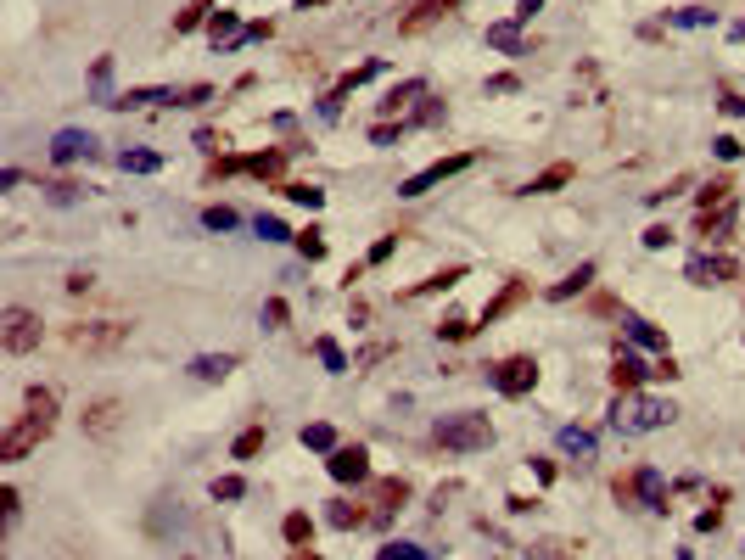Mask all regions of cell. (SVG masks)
I'll return each instance as SVG.
<instances>
[{"label":"cell","mask_w":745,"mask_h":560,"mask_svg":"<svg viewBox=\"0 0 745 560\" xmlns=\"http://www.w3.org/2000/svg\"><path fill=\"white\" fill-rule=\"evenodd\" d=\"M57 432V387H29L23 392V415L0 432V460H23L45 437Z\"/></svg>","instance_id":"1"},{"label":"cell","mask_w":745,"mask_h":560,"mask_svg":"<svg viewBox=\"0 0 745 560\" xmlns=\"http://www.w3.org/2000/svg\"><path fill=\"white\" fill-rule=\"evenodd\" d=\"M678 409L667 398H650V392H617V404H611V426L628 437L639 432H661V426H673Z\"/></svg>","instance_id":"2"},{"label":"cell","mask_w":745,"mask_h":560,"mask_svg":"<svg viewBox=\"0 0 745 560\" xmlns=\"http://www.w3.org/2000/svg\"><path fill=\"white\" fill-rule=\"evenodd\" d=\"M213 101V84H135V90H118L113 107H202Z\"/></svg>","instance_id":"3"},{"label":"cell","mask_w":745,"mask_h":560,"mask_svg":"<svg viewBox=\"0 0 745 560\" xmlns=\"http://www.w3.org/2000/svg\"><path fill=\"white\" fill-rule=\"evenodd\" d=\"M432 437L449 448V454H477V448L493 443V426H488V415H471V409H465V415H443V420H437Z\"/></svg>","instance_id":"4"},{"label":"cell","mask_w":745,"mask_h":560,"mask_svg":"<svg viewBox=\"0 0 745 560\" xmlns=\"http://www.w3.org/2000/svg\"><path fill=\"white\" fill-rule=\"evenodd\" d=\"M62 342L73 353H113L129 342V325L124 320H73V325H62Z\"/></svg>","instance_id":"5"},{"label":"cell","mask_w":745,"mask_h":560,"mask_svg":"<svg viewBox=\"0 0 745 560\" xmlns=\"http://www.w3.org/2000/svg\"><path fill=\"white\" fill-rule=\"evenodd\" d=\"M667 499H673V488L661 482L656 465H639V471L617 476V504H645V510H667Z\"/></svg>","instance_id":"6"},{"label":"cell","mask_w":745,"mask_h":560,"mask_svg":"<svg viewBox=\"0 0 745 560\" xmlns=\"http://www.w3.org/2000/svg\"><path fill=\"white\" fill-rule=\"evenodd\" d=\"M286 157H292V146H269V152H247V157H219V163L208 168L213 180H230V174H258V180H281Z\"/></svg>","instance_id":"7"},{"label":"cell","mask_w":745,"mask_h":560,"mask_svg":"<svg viewBox=\"0 0 745 560\" xmlns=\"http://www.w3.org/2000/svg\"><path fill=\"white\" fill-rule=\"evenodd\" d=\"M40 336H45V325H40V314H34V308L12 303L6 314H0V348H6V353L40 348Z\"/></svg>","instance_id":"8"},{"label":"cell","mask_w":745,"mask_h":560,"mask_svg":"<svg viewBox=\"0 0 745 560\" xmlns=\"http://www.w3.org/2000/svg\"><path fill=\"white\" fill-rule=\"evenodd\" d=\"M477 163V157L471 152H454V157H437V163H426L421 174H409L404 185H398V196H404V202H415V196H426V191H437V185L443 180H454V174H465V168Z\"/></svg>","instance_id":"9"},{"label":"cell","mask_w":745,"mask_h":560,"mask_svg":"<svg viewBox=\"0 0 745 560\" xmlns=\"http://www.w3.org/2000/svg\"><path fill=\"white\" fill-rule=\"evenodd\" d=\"M488 376H493V387L505 392V398H521V392L538 387V359H533V353H510V359L493 364Z\"/></svg>","instance_id":"10"},{"label":"cell","mask_w":745,"mask_h":560,"mask_svg":"<svg viewBox=\"0 0 745 560\" xmlns=\"http://www.w3.org/2000/svg\"><path fill=\"white\" fill-rule=\"evenodd\" d=\"M404 504H409V482H404V476H381L376 488H370V499H365L370 527H387V521L404 510Z\"/></svg>","instance_id":"11"},{"label":"cell","mask_w":745,"mask_h":560,"mask_svg":"<svg viewBox=\"0 0 745 560\" xmlns=\"http://www.w3.org/2000/svg\"><path fill=\"white\" fill-rule=\"evenodd\" d=\"M325 471H331V482H370V454L359 443H342L325 454Z\"/></svg>","instance_id":"12"},{"label":"cell","mask_w":745,"mask_h":560,"mask_svg":"<svg viewBox=\"0 0 745 560\" xmlns=\"http://www.w3.org/2000/svg\"><path fill=\"white\" fill-rule=\"evenodd\" d=\"M454 6H460V0H415V6L398 17V34H404V40H415V34H426L432 23H443Z\"/></svg>","instance_id":"13"},{"label":"cell","mask_w":745,"mask_h":560,"mask_svg":"<svg viewBox=\"0 0 745 560\" xmlns=\"http://www.w3.org/2000/svg\"><path fill=\"white\" fill-rule=\"evenodd\" d=\"M650 376H656V364H645L633 348H617V359H611V387H617V392H639Z\"/></svg>","instance_id":"14"},{"label":"cell","mask_w":745,"mask_h":560,"mask_svg":"<svg viewBox=\"0 0 745 560\" xmlns=\"http://www.w3.org/2000/svg\"><path fill=\"white\" fill-rule=\"evenodd\" d=\"M79 157H96V135H90V129H57V140H51V163H79Z\"/></svg>","instance_id":"15"},{"label":"cell","mask_w":745,"mask_h":560,"mask_svg":"<svg viewBox=\"0 0 745 560\" xmlns=\"http://www.w3.org/2000/svg\"><path fill=\"white\" fill-rule=\"evenodd\" d=\"M745 269L734 264V258H712V252H706V258H689V269H684V280L689 286H717V280H740Z\"/></svg>","instance_id":"16"},{"label":"cell","mask_w":745,"mask_h":560,"mask_svg":"<svg viewBox=\"0 0 745 560\" xmlns=\"http://www.w3.org/2000/svg\"><path fill=\"white\" fill-rule=\"evenodd\" d=\"M118 420H124V404H118V398H96V404H85V437L107 443V437L118 432Z\"/></svg>","instance_id":"17"},{"label":"cell","mask_w":745,"mask_h":560,"mask_svg":"<svg viewBox=\"0 0 745 560\" xmlns=\"http://www.w3.org/2000/svg\"><path fill=\"white\" fill-rule=\"evenodd\" d=\"M734 219H740V202H729V208H712V213H701V219H695V236H706V241H729Z\"/></svg>","instance_id":"18"},{"label":"cell","mask_w":745,"mask_h":560,"mask_svg":"<svg viewBox=\"0 0 745 560\" xmlns=\"http://www.w3.org/2000/svg\"><path fill=\"white\" fill-rule=\"evenodd\" d=\"M527 303V280H505V292L493 297L488 308H482V325H493V320H505L510 308H521Z\"/></svg>","instance_id":"19"},{"label":"cell","mask_w":745,"mask_h":560,"mask_svg":"<svg viewBox=\"0 0 745 560\" xmlns=\"http://www.w3.org/2000/svg\"><path fill=\"white\" fill-rule=\"evenodd\" d=\"M230 370H236V353H197L191 359V376L197 381H225Z\"/></svg>","instance_id":"20"},{"label":"cell","mask_w":745,"mask_h":560,"mask_svg":"<svg viewBox=\"0 0 745 560\" xmlns=\"http://www.w3.org/2000/svg\"><path fill=\"white\" fill-rule=\"evenodd\" d=\"M622 331H628V342H633V348L667 353V336H661V331H656V325H650V320H639V314H628V320H622Z\"/></svg>","instance_id":"21"},{"label":"cell","mask_w":745,"mask_h":560,"mask_svg":"<svg viewBox=\"0 0 745 560\" xmlns=\"http://www.w3.org/2000/svg\"><path fill=\"white\" fill-rule=\"evenodd\" d=\"M572 174H577L572 163H549L544 174H533V185H527V196H555V191H561V185H572Z\"/></svg>","instance_id":"22"},{"label":"cell","mask_w":745,"mask_h":560,"mask_svg":"<svg viewBox=\"0 0 745 560\" xmlns=\"http://www.w3.org/2000/svg\"><path fill=\"white\" fill-rule=\"evenodd\" d=\"M488 45H493V51H505V56H527V40H521L516 17H510V23H493L488 28Z\"/></svg>","instance_id":"23"},{"label":"cell","mask_w":745,"mask_h":560,"mask_svg":"<svg viewBox=\"0 0 745 560\" xmlns=\"http://www.w3.org/2000/svg\"><path fill=\"white\" fill-rule=\"evenodd\" d=\"M594 275H600V269H594V264H577V269H572V275H566V280H555V286H549V297H555V303H566V297L589 292V286H594Z\"/></svg>","instance_id":"24"},{"label":"cell","mask_w":745,"mask_h":560,"mask_svg":"<svg viewBox=\"0 0 745 560\" xmlns=\"http://www.w3.org/2000/svg\"><path fill=\"white\" fill-rule=\"evenodd\" d=\"M314 353H320V364L331 370V376H348V370H353V359L342 353V342H337V336H320V342H314Z\"/></svg>","instance_id":"25"},{"label":"cell","mask_w":745,"mask_h":560,"mask_svg":"<svg viewBox=\"0 0 745 560\" xmlns=\"http://www.w3.org/2000/svg\"><path fill=\"white\" fill-rule=\"evenodd\" d=\"M275 191L286 196V202H297V208H325V191L320 185H303V180H281Z\"/></svg>","instance_id":"26"},{"label":"cell","mask_w":745,"mask_h":560,"mask_svg":"<svg viewBox=\"0 0 745 560\" xmlns=\"http://www.w3.org/2000/svg\"><path fill=\"white\" fill-rule=\"evenodd\" d=\"M236 34H241L236 12H225V6H219V12L208 17V40H213V45H225V51H230V45H236Z\"/></svg>","instance_id":"27"},{"label":"cell","mask_w":745,"mask_h":560,"mask_svg":"<svg viewBox=\"0 0 745 560\" xmlns=\"http://www.w3.org/2000/svg\"><path fill=\"white\" fill-rule=\"evenodd\" d=\"M325 521H331V527H342V532H348V527H370V510H365V504L342 499V504H331V510H325Z\"/></svg>","instance_id":"28"},{"label":"cell","mask_w":745,"mask_h":560,"mask_svg":"<svg viewBox=\"0 0 745 560\" xmlns=\"http://www.w3.org/2000/svg\"><path fill=\"white\" fill-rule=\"evenodd\" d=\"M409 101H426V79H404L398 90H387V101H381V112H404Z\"/></svg>","instance_id":"29"},{"label":"cell","mask_w":745,"mask_h":560,"mask_svg":"<svg viewBox=\"0 0 745 560\" xmlns=\"http://www.w3.org/2000/svg\"><path fill=\"white\" fill-rule=\"evenodd\" d=\"M695 202H701V213L729 208V202H734V180H706L701 191H695Z\"/></svg>","instance_id":"30"},{"label":"cell","mask_w":745,"mask_h":560,"mask_svg":"<svg viewBox=\"0 0 745 560\" xmlns=\"http://www.w3.org/2000/svg\"><path fill=\"white\" fill-rule=\"evenodd\" d=\"M281 538H286V544H292V549H303V544H309V538H314V521L303 516V510H292V516L281 521Z\"/></svg>","instance_id":"31"},{"label":"cell","mask_w":745,"mask_h":560,"mask_svg":"<svg viewBox=\"0 0 745 560\" xmlns=\"http://www.w3.org/2000/svg\"><path fill=\"white\" fill-rule=\"evenodd\" d=\"M561 448L566 454H583V460H594V432H583V426H561Z\"/></svg>","instance_id":"32"},{"label":"cell","mask_w":745,"mask_h":560,"mask_svg":"<svg viewBox=\"0 0 745 560\" xmlns=\"http://www.w3.org/2000/svg\"><path fill=\"white\" fill-rule=\"evenodd\" d=\"M460 280H465V269H460V264H454V269H437V275H432V280H421V286H415V292H409V297H432V292H449V286H460Z\"/></svg>","instance_id":"33"},{"label":"cell","mask_w":745,"mask_h":560,"mask_svg":"<svg viewBox=\"0 0 745 560\" xmlns=\"http://www.w3.org/2000/svg\"><path fill=\"white\" fill-rule=\"evenodd\" d=\"M208 17H213V6H208V0H191L185 12H174V34H191V28H202Z\"/></svg>","instance_id":"34"},{"label":"cell","mask_w":745,"mask_h":560,"mask_svg":"<svg viewBox=\"0 0 745 560\" xmlns=\"http://www.w3.org/2000/svg\"><path fill=\"white\" fill-rule=\"evenodd\" d=\"M303 448H314V454H331V448H342V443H337V432H331L325 420H314V426H303Z\"/></svg>","instance_id":"35"},{"label":"cell","mask_w":745,"mask_h":560,"mask_svg":"<svg viewBox=\"0 0 745 560\" xmlns=\"http://www.w3.org/2000/svg\"><path fill=\"white\" fill-rule=\"evenodd\" d=\"M118 168H124V174H157L163 157L157 152H118Z\"/></svg>","instance_id":"36"},{"label":"cell","mask_w":745,"mask_h":560,"mask_svg":"<svg viewBox=\"0 0 745 560\" xmlns=\"http://www.w3.org/2000/svg\"><path fill=\"white\" fill-rule=\"evenodd\" d=\"M253 230H258L264 241H297V230H286V219H275V213H258Z\"/></svg>","instance_id":"37"},{"label":"cell","mask_w":745,"mask_h":560,"mask_svg":"<svg viewBox=\"0 0 745 560\" xmlns=\"http://www.w3.org/2000/svg\"><path fill=\"white\" fill-rule=\"evenodd\" d=\"M297 252H303L309 264H320V258H325V230H314V224H309V230H297Z\"/></svg>","instance_id":"38"},{"label":"cell","mask_w":745,"mask_h":560,"mask_svg":"<svg viewBox=\"0 0 745 560\" xmlns=\"http://www.w3.org/2000/svg\"><path fill=\"white\" fill-rule=\"evenodd\" d=\"M236 460H253V454H264V426H247V432L236 437V448H230Z\"/></svg>","instance_id":"39"},{"label":"cell","mask_w":745,"mask_h":560,"mask_svg":"<svg viewBox=\"0 0 745 560\" xmlns=\"http://www.w3.org/2000/svg\"><path fill=\"white\" fill-rule=\"evenodd\" d=\"M376 560H432V549H421V544H381Z\"/></svg>","instance_id":"40"},{"label":"cell","mask_w":745,"mask_h":560,"mask_svg":"<svg viewBox=\"0 0 745 560\" xmlns=\"http://www.w3.org/2000/svg\"><path fill=\"white\" fill-rule=\"evenodd\" d=\"M471 331H477V325L465 320V314H449V320L437 325V336H443V342H465V336H471Z\"/></svg>","instance_id":"41"},{"label":"cell","mask_w":745,"mask_h":560,"mask_svg":"<svg viewBox=\"0 0 745 560\" xmlns=\"http://www.w3.org/2000/svg\"><path fill=\"white\" fill-rule=\"evenodd\" d=\"M202 224H208V230H236L241 213L236 208H202Z\"/></svg>","instance_id":"42"},{"label":"cell","mask_w":745,"mask_h":560,"mask_svg":"<svg viewBox=\"0 0 745 560\" xmlns=\"http://www.w3.org/2000/svg\"><path fill=\"white\" fill-rule=\"evenodd\" d=\"M286 320H292L286 297H269V303H264V325H269V331H286Z\"/></svg>","instance_id":"43"},{"label":"cell","mask_w":745,"mask_h":560,"mask_svg":"<svg viewBox=\"0 0 745 560\" xmlns=\"http://www.w3.org/2000/svg\"><path fill=\"white\" fill-rule=\"evenodd\" d=\"M404 129H409V124H404V118H398V124H393V118H381V124H376V129H370V140H376V146H393V140H398V135H404Z\"/></svg>","instance_id":"44"},{"label":"cell","mask_w":745,"mask_h":560,"mask_svg":"<svg viewBox=\"0 0 745 560\" xmlns=\"http://www.w3.org/2000/svg\"><path fill=\"white\" fill-rule=\"evenodd\" d=\"M667 23H678V28H706V23H712V12H706V6H689V12H673Z\"/></svg>","instance_id":"45"},{"label":"cell","mask_w":745,"mask_h":560,"mask_svg":"<svg viewBox=\"0 0 745 560\" xmlns=\"http://www.w3.org/2000/svg\"><path fill=\"white\" fill-rule=\"evenodd\" d=\"M241 493H247V482H241V476H219V482H213V499H241Z\"/></svg>","instance_id":"46"},{"label":"cell","mask_w":745,"mask_h":560,"mask_svg":"<svg viewBox=\"0 0 745 560\" xmlns=\"http://www.w3.org/2000/svg\"><path fill=\"white\" fill-rule=\"evenodd\" d=\"M516 90H521L516 73H493V79H488V96H516Z\"/></svg>","instance_id":"47"},{"label":"cell","mask_w":745,"mask_h":560,"mask_svg":"<svg viewBox=\"0 0 745 560\" xmlns=\"http://www.w3.org/2000/svg\"><path fill=\"white\" fill-rule=\"evenodd\" d=\"M645 247H650V252L673 247V224H650V230H645Z\"/></svg>","instance_id":"48"},{"label":"cell","mask_w":745,"mask_h":560,"mask_svg":"<svg viewBox=\"0 0 745 560\" xmlns=\"http://www.w3.org/2000/svg\"><path fill=\"white\" fill-rule=\"evenodd\" d=\"M712 152L723 157V163H734V157H740L745 146H740V140H734V135H717V140H712Z\"/></svg>","instance_id":"49"},{"label":"cell","mask_w":745,"mask_h":560,"mask_svg":"<svg viewBox=\"0 0 745 560\" xmlns=\"http://www.w3.org/2000/svg\"><path fill=\"white\" fill-rule=\"evenodd\" d=\"M717 527H723V504H712V510L695 516V532H717Z\"/></svg>","instance_id":"50"},{"label":"cell","mask_w":745,"mask_h":560,"mask_svg":"<svg viewBox=\"0 0 745 560\" xmlns=\"http://www.w3.org/2000/svg\"><path fill=\"white\" fill-rule=\"evenodd\" d=\"M45 191H51V202H62V208H68V202H79V196H85V191H79V185H68V180H62V185H45Z\"/></svg>","instance_id":"51"},{"label":"cell","mask_w":745,"mask_h":560,"mask_svg":"<svg viewBox=\"0 0 745 560\" xmlns=\"http://www.w3.org/2000/svg\"><path fill=\"white\" fill-rule=\"evenodd\" d=\"M678 376H684L678 359H673V353H661V359H656V381H678Z\"/></svg>","instance_id":"52"},{"label":"cell","mask_w":745,"mask_h":560,"mask_svg":"<svg viewBox=\"0 0 745 560\" xmlns=\"http://www.w3.org/2000/svg\"><path fill=\"white\" fill-rule=\"evenodd\" d=\"M689 185H695V180H689V174H678V180H673V185H661V191H650V202H667V196H678V191H689Z\"/></svg>","instance_id":"53"},{"label":"cell","mask_w":745,"mask_h":560,"mask_svg":"<svg viewBox=\"0 0 745 560\" xmlns=\"http://www.w3.org/2000/svg\"><path fill=\"white\" fill-rule=\"evenodd\" d=\"M717 107L729 112V118H745V96H734V90H723V96H717Z\"/></svg>","instance_id":"54"},{"label":"cell","mask_w":745,"mask_h":560,"mask_svg":"<svg viewBox=\"0 0 745 560\" xmlns=\"http://www.w3.org/2000/svg\"><path fill=\"white\" fill-rule=\"evenodd\" d=\"M393 247H398V241H393V236H381V241H376V247H370V264H387V258H393Z\"/></svg>","instance_id":"55"},{"label":"cell","mask_w":745,"mask_h":560,"mask_svg":"<svg viewBox=\"0 0 745 560\" xmlns=\"http://www.w3.org/2000/svg\"><path fill=\"white\" fill-rule=\"evenodd\" d=\"M538 6H544V0H516V23H533Z\"/></svg>","instance_id":"56"},{"label":"cell","mask_w":745,"mask_h":560,"mask_svg":"<svg viewBox=\"0 0 745 560\" xmlns=\"http://www.w3.org/2000/svg\"><path fill=\"white\" fill-rule=\"evenodd\" d=\"M68 292H73V297H85V292H90V275H85V269H79V275H68Z\"/></svg>","instance_id":"57"},{"label":"cell","mask_w":745,"mask_h":560,"mask_svg":"<svg viewBox=\"0 0 745 560\" xmlns=\"http://www.w3.org/2000/svg\"><path fill=\"white\" fill-rule=\"evenodd\" d=\"M286 560H320V555H314V549L303 544V549H292V555H286Z\"/></svg>","instance_id":"58"},{"label":"cell","mask_w":745,"mask_h":560,"mask_svg":"<svg viewBox=\"0 0 745 560\" xmlns=\"http://www.w3.org/2000/svg\"><path fill=\"white\" fill-rule=\"evenodd\" d=\"M309 6H331V0H297V12H309Z\"/></svg>","instance_id":"59"}]
</instances>
